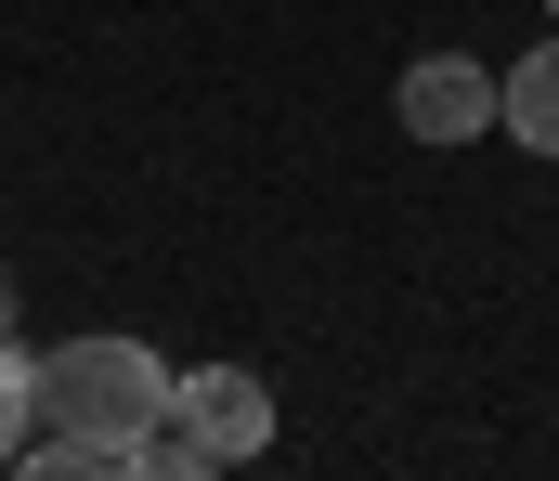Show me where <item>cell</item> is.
Instances as JSON below:
<instances>
[{"instance_id":"cell-3","label":"cell","mask_w":559,"mask_h":481,"mask_svg":"<svg viewBox=\"0 0 559 481\" xmlns=\"http://www.w3.org/2000/svg\"><path fill=\"white\" fill-rule=\"evenodd\" d=\"M391 105H404V131H417V144H481V131H508V79H495V65H468V52H417Z\"/></svg>"},{"instance_id":"cell-7","label":"cell","mask_w":559,"mask_h":481,"mask_svg":"<svg viewBox=\"0 0 559 481\" xmlns=\"http://www.w3.org/2000/svg\"><path fill=\"white\" fill-rule=\"evenodd\" d=\"M547 13H559V0H547Z\"/></svg>"},{"instance_id":"cell-6","label":"cell","mask_w":559,"mask_h":481,"mask_svg":"<svg viewBox=\"0 0 559 481\" xmlns=\"http://www.w3.org/2000/svg\"><path fill=\"white\" fill-rule=\"evenodd\" d=\"M0 338H13V287H0Z\"/></svg>"},{"instance_id":"cell-1","label":"cell","mask_w":559,"mask_h":481,"mask_svg":"<svg viewBox=\"0 0 559 481\" xmlns=\"http://www.w3.org/2000/svg\"><path fill=\"white\" fill-rule=\"evenodd\" d=\"M169 390H182V377H169L143 338H66V351H39V417H52V430H131L143 443V430L169 417Z\"/></svg>"},{"instance_id":"cell-2","label":"cell","mask_w":559,"mask_h":481,"mask_svg":"<svg viewBox=\"0 0 559 481\" xmlns=\"http://www.w3.org/2000/svg\"><path fill=\"white\" fill-rule=\"evenodd\" d=\"M261 443H274V390H261L248 364H195V377L169 390V417L143 430V469L209 481V469H248Z\"/></svg>"},{"instance_id":"cell-4","label":"cell","mask_w":559,"mask_h":481,"mask_svg":"<svg viewBox=\"0 0 559 481\" xmlns=\"http://www.w3.org/2000/svg\"><path fill=\"white\" fill-rule=\"evenodd\" d=\"M508 131H521L534 157H559V39L521 52V79H508Z\"/></svg>"},{"instance_id":"cell-5","label":"cell","mask_w":559,"mask_h":481,"mask_svg":"<svg viewBox=\"0 0 559 481\" xmlns=\"http://www.w3.org/2000/svg\"><path fill=\"white\" fill-rule=\"evenodd\" d=\"M26 417H39V351H13V338H0V469L26 456Z\"/></svg>"}]
</instances>
